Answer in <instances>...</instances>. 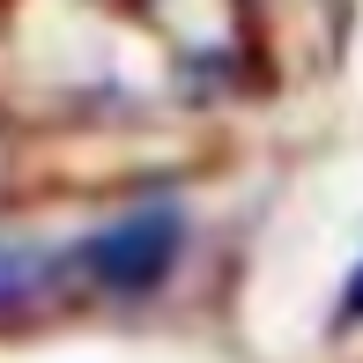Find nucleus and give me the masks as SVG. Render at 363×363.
I'll return each instance as SVG.
<instances>
[{
	"label": "nucleus",
	"mask_w": 363,
	"mask_h": 363,
	"mask_svg": "<svg viewBox=\"0 0 363 363\" xmlns=\"http://www.w3.org/2000/svg\"><path fill=\"white\" fill-rule=\"evenodd\" d=\"M178 245H186V223H178L171 208H148V216L104 230V238L82 252V267L96 274V289H156L163 274H171Z\"/></svg>",
	"instance_id": "f257e3e1"
},
{
	"label": "nucleus",
	"mask_w": 363,
	"mask_h": 363,
	"mask_svg": "<svg viewBox=\"0 0 363 363\" xmlns=\"http://www.w3.org/2000/svg\"><path fill=\"white\" fill-rule=\"evenodd\" d=\"M334 326H363V274L349 282V296H341V311H334Z\"/></svg>",
	"instance_id": "f03ea898"
}]
</instances>
